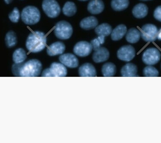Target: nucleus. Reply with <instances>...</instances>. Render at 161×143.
<instances>
[{
  "label": "nucleus",
  "mask_w": 161,
  "mask_h": 143,
  "mask_svg": "<svg viewBox=\"0 0 161 143\" xmlns=\"http://www.w3.org/2000/svg\"><path fill=\"white\" fill-rule=\"evenodd\" d=\"M42 69L41 62L38 60L33 59L24 64H15L13 65V74L20 77H37L41 74Z\"/></svg>",
  "instance_id": "1"
},
{
  "label": "nucleus",
  "mask_w": 161,
  "mask_h": 143,
  "mask_svg": "<svg viewBox=\"0 0 161 143\" xmlns=\"http://www.w3.org/2000/svg\"><path fill=\"white\" fill-rule=\"evenodd\" d=\"M47 44V37L44 33L35 31L31 33L26 42V47L30 52L37 53L42 51Z\"/></svg>",
  "instance_id": "2"
},
{
  "label": "nucleus",
  "mask_w": 161,
  "mask_h": 143,
  "mask_svg": "<svg viewBox=\"0 0 161 143\" xmlns=\"http://www.w3.org/2000/svg\"><path fill=\"white\" fill-rule=\"evenodd\" d=\"M21 19L25 24L33 25L39 22L41 13L36 7L29 6L25 8L22 10Z\"/></svg>",
  "instance_id": "3"
},
{
  "label": "nucleus",
  "mask_w": 161,
  "mask_h": 143,
  "mask_svg": "<svg viewBox=\"0 0 161 143\" xmlns=\"http://www.w3.org/2000/svg\"><path fill=\"white\" fill-rule=\"evenodd\" d=\"M73 31L72 26L65 21H60L55 26V36L60 39H69L72 36Z\"/></svg>",
  "instance_id": "4"
},
{
  "label": "nucleus",
  "mask_w": 161,
  "mask_h": 143,
  "mask_svg": "<svg viewBox=\"0 0 161 143\" xmlns=\"http://www.w3.org/2000/svg\"><path fill=\"white\" fill-rule=\"evenodd\" d=\"M67 70L62 63H53L49 69H46L42 73V77H63L66 76Z\"/></svg>",
  "instance_id": "5"
},
{
  "label": "nucleus",
  "mask_w": 161,
  "mask_h": 143,
  "mask_svg": "<svg viewBox=\"0 0 161 143\" xmlns=\"http://www.w3.org/2000/svg\"><path fill=\"white\" fill-rule=\"evenodd\" d=\"M42 8L46 14L50 18H56L61 12L60 7L56 0H43Z\"/></svg>",
  "instance_id": "6"
},
{
  "label": "nucleus",
  "mask_w": 161,
  "mask_h": 143,
  "mask_svg": "<svg viewBox=\"0 0 161 143\" xmlns=\"http://www.w3.org/2000/svg\"><path fill=\"white\" fill-rule=\"evenodd\" d=\"M161 56L160 52L158 49L156 48H149L143 53L142 61L147 65H154L159 61Z\"/></svg>",
  "instance_id": "7"
},
{
  "label": "nucleus",
  "mask_w": 161,
  "mask_h": 143,
  "mask_svg": "<svg viewBox=\"0 0 161 143\" xmlns=\"http://www.w3.org/2000/svg\"><path fill=\"white\" fill-rule=\"evenodd\" d=\"M140 32L142 39L146 42H153L157 39L158 29L153 24H147L143 26Z\"/></svg>",
  "instance_id": "8"
},
{
  "label": "nucleus",
  "mask_w": 161,
  "mask_h": 143,
  "mask_svg": "<svg viewBox=\"0 0 161 143\" xmlns=\"http://www.w3.org/2000/svg\"><path fill=\"white\" fill-rule=\"evenodd\" d=\"M136 56V50L131 45H125L119 49L117 52L118 58L123 61L129 62Z\"/></svg>",
  "instance_id": "9"
},
{
  "label": "nucleus",
  "mask_w": 161,
  "mask_h": 143,
  "mask_svg": "<svg viewBox=\"0 0 161 143\" xmlns=\"http://www.w3.org/2000/svg\"><path fill=\"white\" fill-rule=\"evenodd\" d=\"M92 47L89 42L81 41L78 42L75 46L74 52L80 57H84L89 56L91 53Z\"/></svg>",
  "instance_id": "10"
},
{
  "label": "nucleus",
  "mask_w": 161,
  "mask_h": 143,
  "mask_svg": "<svg viewBox=\"0 0 161 143\" xmlns=\"http://www.w3.org/2000/svg\"><path fill=\"white\" fill-rule=\"evenodd\" d=\"M59 60L64 66L69 68H76L79 65V61L76 56L71 53H66L59 56Z\"/></svg>",
  "instance_id": "11"
},
{
  "label": "nucleus",
  "mask_w": 161,
  "mask_h": 143,
  "mask_svg": "<svg viewBox=\"0 0 161 143\" xmlns=\"http://www.w3.org/2000/svg\"><path fill=\"white\" fill-rule=\"evenodd\" d=\"M110 56V52L108 49L101 47L96 50L93 54L92 59L96 63H102L106 61Z\"/></svg>",
  "instance_id": "12"
},
{
  "label": "nucleus",
  "mask_w": 161,
  "mask_h": 143,
  "mask_svg": "<svg viewBox=\"0 0 161 143\" xmlns=\"http://www.w3.org/2000/svg\"><path fill=\"white\" fill-rule=\"evenodd\" d=\"M79 74L80 77H95L97 74L96 68L92 64L89 63H85L79 69Z\"/></svg>",
  "instance_id": "13"
},
{
  "label": "nucleus",
  "mask_w": 161,
  "mask_h": 143,
  "mask_svg": "<svg viewBox=\"0 0 161 143\" xmlns=\"http://www.w3.org/2000/svg\"><path fill=\"white\" fill-rule=\"evenodd\" d=\"M65 50V46L62 42L53 43L47 49V53L50 56H53L62 54Z\"/></svg>",
  "instance_id": "14"
},
{
  "label": "nucleus",
  "mask_w": 161,
  "mask_h": 143,
  "mask_svg": "<svg viewBox=\"0 0 161 143\" xmlns=\"http://www.w3.org/2000/svg\"><path fill=\"white\" fill-rule=\"evenodd\" d=\"M104 4L102 0H91L88 3L87 9L92 14H98L104 10Z\"/></svg>",
  "instance_id": "15"
},
{
  "label": "nucleus",
  "mask_w": 161,
  "mask_h": 143,
  "mask_svg": "<svg viewBox=\"0 0 161 143\" xmlns=\"http://www.w3.org/2000/svg\"><path fill=\"white\" fill-rule=\"evenodd\" d=\"M137 68L132 63H127L123 67L121 70L122 76L124 77H137Z\"/></svg>",
  "instance_id": "16"
},
{
  "label": "nucleus",
  "mask_w": 161,
  "mask_h": 143,
  "mask_svg": "<svg viewBox=\"0 0 161 143\" xmlns=\"http://www.w3.org/2000/svg\"><path fill=\"white\" fill-rule=\"evenodd\" d=\"M148 8L146 4L140 3L134 7L132 14L137 19L144 18L147 15Z\"/></svg>",
  "instance_id": "17"
},
{
  "label": "nucleus",
  "mask_w": 161,
  "mask_h": 143,
  "mask_svg": "<svg viewBox=\"0 0 161 143\" xmlns=\"http://www.w3.org/2000/svg\"><path fill=\"white\" fill-rule=\"evenodd\" d=\"M98 25V20L94 16H89L82 19L80 26L85 30H90L96 28Z\"/></svg>",
  "instance_id": "18"
},
{
  "label": "nucleus",
  "mask_w": 161,
  "mask_h": 143,
  "mask_svg": "<svg viewBox=\"0 0 161 143\" xmlns=\"http://www.w3.org/2000/svg\"><path fill=\"white\" fill-rule=\"evenodd\" d=\"M127 32L126 26L123 24L119 25L116 27L112 31L111 37L112 40L119 41L123 38Z\"/></svg>",
  "instance_id": "19"
},
{
  "label": "nucleus",
  "mask_w": 161,
  "mask_h": 143,
  "mask_svg": "<svg viewBox=\"0 0 161 143\" xmlns=\"http://www.w3.org/2000/svg\"><path fill=\"white\" fill-rule=\"evenodd\" d=\"M140 31L135 28H131L128 30L126 34V40L131 44L137 43L140 39Z\"/></svg>",
  "instance_id": "20"
},
{
  "label": "nucleus",
  "mask_w": 161,
  "mask_h": 143,
  "mask_svg": "<svg viewBox=\"0 0 161 143\" xmlns=\"http://www.w3.org/2000/svg\"><path fill=\"white\" fill-rule=\"evenodd\" d=\"M117 68L116 65L112 63H105L102 66V72L104 77H113L116 74Z\"/></svg>",
  "instance_id": "21"
},
{
  "label": "nucleus",
  "mask_w": 161,
  "mask_h": 143,
  "mask_svg": "<svg viewBox=\"0 0 161 143\" xmlns=\"http://www.w3.org/2000/svg\"><path fill=\"white\" fill-rule=\"evenodd\" d=\"M112 29L111 26L108 23H103L97 26L95 29V32L98 36L104 37L109 36L111 34Z\"/></svg>",
  "instance_id": "22"
},
{
  "label": "nucleus",
  "mask_w": 161,
  "mask_h": 143,
  "mask_svg": "<svg viewBox=\"0 0 161 143\" xmlns=\"http://www.w3.org/2000/svg\"><path fill=\"white\" fill-rule=\"evenodd\" d=\"M129 4V0H112L111 6L116 11H122L126 9Z\"/></svg>",
  "instance_id": "23"
},
{
  "label": "nucleus",
  "mask_w": 161,
  "mask_h": 143,
  "mask_svg": "<svg viewBox=\"0 0 161 143\" xmlns=\"http://www.w3.org/2000/svg\"><path fill=\"white\" fill-rule=\"evenodd\" d=\"M26 53L23 49L18 48L13 53V59L16 64H21L26 58Z\"/></svg>",
  "instance_id": "24"
},
{
  "label": "nucleus",
  "mask_w": 161,
  "mask_h": 143,
  "mask_svg": "<svg viewBox=\"0 0 161 143\" xmlns=\"http://www.w3.org/2000/svg\"><path fill=\"white\" fill-rule=\"evenodd\" d=\"M77 11V8L74 2H68L64 4L62 12L65 16H72L75 14Z\"/></svg>",
  "instance_id": "25"
},
{
  "label": "nucleus",
  "mask_w": 161,
  "mask_h": 143,
  "mask_svg": "<svg viewBox=\"0 0 161 143\" xmlns=\"http://www.w3.org/2000/svg\"><path fill=\"white\" fill-rule=\"evenodd\" d=\"M6 44L8 48H12L17 44V37L14 31H10L8 32L5 36Z\"/></svg>",
  "instance_id": "26"
},
{
  "label": "nucleus",
  "mask_w": 161,
  "mask_h": 143,
  "mask_svg": "<svg viewBox=\"0 0 161 143\" xmlns=\"http://www.w3.org/2000/svg\"><path fill=\"white\" fill-rule=\"evenodd\" d=\"M143 74L146 77H158L159 72L156 68L151 65H149L144 68L143 70Z\"/></svg>",
  "instance_id": "27"
},
{
  "label": "nucleus",
  "mask_w": 161,
  "mask_h": 143,
  "mask_svg": "<svg viewBox=\"0 0 161 143\" xmlns=\"http://www.w3.org/2000/svg\"><path fill=\"white\" fill-rule=\"evenodd\" d=\"M20 12L17 8H15L13 11L9 14V19L14 23H18L20 19Z\"/></svg>",
  "instance_id": "28"
},
{
  "label": "nucleus",
  "mask_w": 161,
  "mask_h": 143,
  "mask_svg": "<svg viewBox=\"0 0 161 143\" xmlns=\"http://www.w3.org/2000/svg\"><path fill=\"white\" fill-rule=\"evenodd\" d=\"M90 44H91L92 46L93 50H95V51L99 49L101 47V45H102L101 42L100 41L97 37L92 40L91 41Z\"/></svg>",
  "instance_id": "29"
},
{
  "label": "nucleus",
  "mask_w": 161,
  "mask_h": 143,
  "mask_svg": "<svg viewBox=\"0 0 161 143\" xmlns=\"http://www.w3.org/2000/svg\"><path fill=\"white\" fill-rule=\"evenodd\" d=\"M153 15L156 20L161 22V6L156 8L154 12Z\"/></svg>",
  "instance_id": "30"
},
{
  "label": "nucleus",
  "mask_w": 161,
  "mask_h": 143,
  "mask_svg": "<svg viewBox=\"0 0 161 143\" xmlns=\"http://www.w3.org/2000/svg\"><path fill=\"white\" fill-rule=\"evenodd\" d=\"M97 38L99 39L102 44H104V41H105V37L103 36H98Z\"/></svg>",
  "instance_id": "31"
},
{
  "label": "nucleus",
  "mask_w": 161,
  "mask_h": 143,
  "mask_svg": "<svg viewBox=\"0 0 161 143\" xmlns=\"http://www.w3.org/2000/svg\"><path fill=\"white\" fill-rule=\"evenodd\" d=\"M157 39L158 40L161 41V29L158 31V35H157Z\"/></svg>",
  "instance_id": "32"
},
{
  "label": "nucleus",
  "mask_w": 161,
  "mask_h": 143,
  "mask_svg": "<svg viewBox=\"0 0 161 143\" xmlns=\"http://www.w3.org/2000/svg\"><path fill=\"white\" fill-rule=\"evenodd\" d=\"M4 1L7 4H9L13 2V0H4Z\"/></svg>",
  "instance_id": "33"
},
{
  "label": "nucleus",
  "mask_w": 161,
  "mask_h": 143,
  "mask_svg": "<svg viewBox=\"0 0 161 143\" xmlns=\"http://www.w3.org/2000/svg\"><path fill=\"white\" fill-rule=\"evenodd\" d=\"M80 1H82V2H85V1H88V0H79Z\"/></svg>",
  "instance_id": "34"
},
{
  "label": "nucleus",
  "mask_w": 161,
  "mask_h": 143,
  "mask_svg": "<svg viewBox=\"0 0 161 143\" xmlns=\"http://www.w3.org/2000/svg\"><path fill=\"white\" fill-rule=\"evenodd\" d=\"M141 1H151V0H141Z\"/></svg>",
  "instance_id": "35"
}]
</instances>
